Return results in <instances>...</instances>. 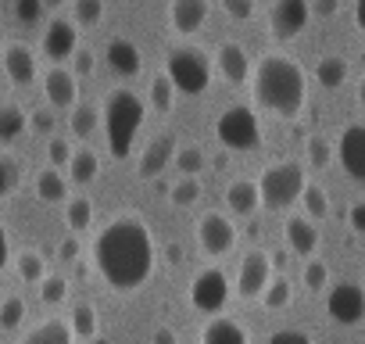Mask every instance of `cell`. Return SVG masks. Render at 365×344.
I'll use <instances>...</instances> for the list:
<instances>
[{"instance_id": "6da1fadb", "label": "cell", "mask_w": 365, "mask_h": 344, "mask_svg": "<svg viewBox=\"0 0 365 344\" xmlns=\"http://www.w3.org/2000/svg\"><path fill=\"white\" fill-rule=\"evenodd\" d=\"M90 255H93L101 280L111 290L133 294L150 280L154 262H158V244H154L147 219H140L136 212H118L97 230Z\"/></svg>"}, {"instance_id": "7a4b0ae2", "label": "cell", "mask_w": 365, "mask_h": 344, "mask_svg": "<svg viewBox=\"0 0 365 344\" xmlns=\"http://www.w3.org/2000/svg\"><path fill=\"white\" fill-rule=\"evenodd\" d=\"M251 90L258 108L279 118H297L308 104V76L290 54H262L251 76Z\"/></svg>"}, {"instance_id": "3957f363", "label": "cell", "mask_w": 365, "mask_h": 344, "mask_svg": "<svg viewBox=\"0 0 365 344\" xmlns=\"http://www.w3.org/2000/svg\"><path fill=\"white\" fill-rule=\"evenodd\" d=\"M101 118H104V136H108L111 158L125 161L133 154V140H136V133H140V126L147 118V104L140 101V93L118 86V90H111L104 97Z\"/></svg>"}, {"instance_id": "277c9868", "label": "cell", "mask_w": 365, "mask_h": 344, "mask_svg": "<svg viewBox=\"0 0 365 344\" xmlns=\"http://www.w3.org/2000/svg\"><path fill=\"white\" fill-rule=\"evenodd\" d=\"M304 187H308V176L301 161H272L258 176V201L269 212H283L294 201H301Z\"/></svg>"}, {"instance_id": "5b68a950", "label": "cell", "mask_w": 365, "mask_h": 344, "mask_svg": "<svg viewBox=\"0 0 365 344\" xmlns=\"http://www.w3.org/2000/svg\"><path fill=\"white\" fill-rule=\"evenodd\" d=\"M165 76L172 79L175 93L201 97V93L212 86V58H208L201 47L179 44V47L168 51V69H165Z\"/></svg>"}, {"instance_id": "8992f818", "label": "cell", "mask_w": 365, "mask_h": 344, "mask_svg": "<svg viewBox=\"0 0 365 344\" xmlns=\"http://www.w3.org/2000/svg\"><path fill=\"white\" fill-rule=\"evenodd\" d=\"M215 136L226 151H258L262 147V122H258L255 108L230 104L215 118Z\"/></svg>"}, {"instance_id": "52a82bcc", "label": "cell", "mask_w": 365, "mask_h": 344, "mask_svg": "<svg viewBox=\"0 0 365 344\" xmlns=\"http://www.w3.org/2000/svg\"><path fill=\"white\" fill-rule=\"evenodd\" d=\"M230 301V276L219 269V265H208L201 269L194 280H190V305L205 315H219Z\"/></svg>"}, {"instance_id": "ba28073f", "label": "cell", "mask_w": 365, "mask_h": 344, "mask_svg": "<svg viewBox=\"0 0 365 344\" xmlns=\"http://www.w3.org/2000/svg\"><path fill=\"white\" fill-rule=\"evenodd\" d=\"M326 312L333 323L340 326H358L365 323V290L351 280H340L336 287H329L326 294Z\"/></svg>"}, {"instance_id": "9c48e42d", "label": "cell", "mask_w": 365, "mask_h": 344, "mask_svg": "<svg viewBox=\"0 0 365 344\" xmlns=\"http://www.w3.org/2000/svg\"><path fill=\"white\" fill-rule=\"evenodd\" d=\"M197 241H201L205 255L222 258V255H230V251L237 248V226H233V219H226L222 212H205V216L197 219Z\"/></svg>"}, {"instance_id": "30bf717a", "label": "cell", "mask_w": 365, "mask_h": 344, "mask_svg": "<svg viewBox=\"0 0 365 344\" xmlns=\"http://www.w3.org/2000/svg\"><path fill=\"white\" fill-rule=\"evenodd\" d=\"M272 280V255L262 251V248H251L244 258H240V273H237V294L240 298H262V290L269 287Z\"/></svg>"}, {"instance_id": "8fae6325", "label": "cell", "mask_w": 365, "mask_h": 344, "mask_svg": "<svg viewBox=\"0 0 365 344\" xmlns=\"http://www.w3.org/2000/svg\"><path fill=\"white\" fill-rule=\"evenodd\" d=\"M312 19V8H308V0H276L272 11H269V29L276 40H294L304 33Z\"/></svg>"}, {"instance_id": "7c38bea8", "label": "cell", "mask_w": 365, "mask_h": 344, "mask_svg": "<svg viewBox=\"0 0 365 344\" xmlns=\"http://www.w3.org/2000/svg\"><path fill=\"white\" fill-rule=\"evenodd\" d=\"M336 158H340V168L351 180L365 183V122L344 126V133L336 140Z\"/></svg>"}, {"instance_id": "4fadbf2b", "label": "cell", "mask_w": 365, "mask_h": 344, "mask_svg": "<svg viewBox=\"0 0 365 344\" xmlns=\"http://www.w3.org/2000/svg\"><path fill=\"white\" fill-rule=\"evenodd\" d=\"M215 69H219V76H222L226 83H233V86H244V83L251 79V58H247V51H244L237 40H222V44L215 47Z\"/></svg>"}, {"instance_id": "5bb4252c", "label": "cell", "mask_w": 365, "mask_h": 344, "mask_svg": "<svg viewBox=\"0 0 365 344\" xmlns=\"http://www.w3.org/2000/svg\"><path fill=\"white\" fill-rule=\"evenodd\" d=\"M76 51H79V29H76V22L54 19V22L43 29V54L58 65V61L72 58Z\"/></svg>"}, {"instance_id": "9a60e30c", "label": "cell", "mask_w": 365, "mask_h": 344, "mask_svg": "<svg viewBox=\"0 0 365 344\" xmlns=\"http://www.w3.org/2000/svg\"><path fill=\"white\" fill-rule=\"evenodd\" d=\"M43 97H47L54 108H76V104H79V79L72 76V69L51 65V69L43 72Z\"/></svg>"}, {"instance_id": "2e32d148", "label": "cell", "mask_w": 365, "mask_h": 344, "mask_svg": "<svg viewBox=\"0 0 365 344\" xmlns=\"http://www.w3.org/2000/svg\"><path fill=\"white\" fill-rule=\"evenodd\" d=\"M168 22L179 36H194L208 22V0H172L168 4Z\"/></svg>"}, {"instance_id": "e0dca14e", "label": "cell", "mask_w": 365, "mask_h": 344, "mask_svg": "<svg viewBox=\"0 0 365 344\" xmlns=\"http://www.w3.org/2000/svg\"><path fill=\"white\" fill-rule=\"evenodd\" d=\"M104 58H108V69L115 76H122V79H133L143 69V54L129 36H111L108 47H104Z\"/></svg>"}, {"instance_id": "ac0fdd59", "label": "cell", "mask_w": 365, "mask_h": 344, "mask_svg": "<svg viewBox=\"0 0 365 344\" xmlns=\"http://www.w3.org/2000/svg\"><path fill=\"white\" fill-rule=\"evenodd\" d=\"M172 158H175V136H172V133H158V136L143 147V154H140V176H143V180L161 176Z\"/></svg>"}, {"instance_id": "d6986e66", "label": "cell", "mask_w": 365, "mask_h": 344, "mask_svg": "<svg viewBox=\"0 0 365 344\" xmlns=\"http://www.w3.org/2000/svg\"><path fill=\"white\" fill-rule=\"evenodd\" d=\"M4 72L15 86H29L36 79V54L29 44H8L4 47Z\"/></svg>"}, {"instance_id": "ffe728a7", "label": "cell", "mask_w": 365, "mask_h": 344, "mask_svg": "<svg viewBox=\"0 0 365 344\" xmlns=\"http://www.w3.org/2000/svg\"><path fill=\"white\" fill-rule=\"evenodd\" d=\"M201 344H251V333L233 315H212L201 330Z\"/></svg>"}, {"instance_id": "44dd1931", "label": "cell", "mask_w": 365, "mask_h": 344, "mask_svg": "<svg viewBox=\"0 0 365 344\" xmlns=\"http://www.w3.org/2000/svg\"><path fill=\"white\" fill-rule=\"evenodd\" d=\"M19 344H76V337H72L68 319H61V315H47V319H40L36 326H29L26 337H22Z\"/></svg>"}, {"instance_id": "7402d4cb", "label": "cell", "mask_w": 365, "mask_h": 344, "mask_svg": "<svg viewBox=\"0 0 365 344\" xmlns=\"http://www.w3.org/2000/svg\"><path fill=\"white\" fill-rule=\"evenodd\" d=\"M283 233H287V244H290L294 255H315V248H319V230H315L312 219L290 216L287 226H283Z\"/></svg>"}, {"instance_id": "603a6c76", "label": "cell", "mask_w": 365, "mask_h": 344, "mask_svg": "<svg viewBox=\"0 0 365 344\" xmlns=\"http://www.w3.org/2000/svg\"><path fill=\"white\" fill-rule=\"evenodd\" d=\"M258 183L255 180H233L226 187V208L233 216H255L258 212Z\"/></svg>"}, {"instance_id": "cb8c5ba5", "label": "cell", "mask_w": 365, "mask_h": 344, "mask_svg": "<svg viewBox=\"0 0 365 344\" xmlns=\"http://www.w3.org/2000/svg\"><path fill=\"white\" fill-rule=\"evenodd\" d=\"M68 180L72 183H79V187H90L93 180H97V172H101V158L90 151V147H79V151H72V158H68Z\"/></svg>"}, {"instance_id": "d4e9b609", "label": "cell", "mask_w": 365, "mask_h": 344, "mask_svg": "<svg viewBox=\"0 0 365 344\" xmlns=\"http://www.w3.org/2000/svg\"><path fill=\"white\" fill-rule=\"evenodd\" d=\"M36 198L54 205V201H68V180L58 168H40L36 172Z\"/></svg>"}, {"instance_id": "484cf974", "label": "cell", "mask_w": 365, "mask_h": 344, "mask_svg": "<svg viewBox=\"0 0 365 344\" xmlns=\"http://www.w3.org/2000/svg\"><path fill=\"white\" fill-rule=\"evenodd\" d=\"M347 61L344 58H336V54H326V58H319V65H315V79H319V86H326V90H336V86H344L347 83Z\"/></svg>"}, {"instance_id": "4316f807", "label": "cell", "mask_w": 365, "mask_h": 344, "mask_svg": "<svg viewBox=\"0 0 365 344\" xmlns=\"http://www.w3.org/2000/svg\"><path fill=\"white\" fill-rule=\"evenodd\" d=\"M26 122H29V115L19 104H0V143L19 140L26 133Z\"/></svg>"}, {"instance_id": "83f0119b", "label": "cell", "mask_w": 365, "mask_h": 344, "mask_svg": "<svg viewBox=\"0 0 365 344\" xmlns=\"http://www.w3.org/2000/svg\"><path fill=\"white\" fill-rule=\"evenodd\" d=\"M65 223H68L72 237L83 233V230H90V226H93V201H86V198H68V201H65Z\"/></svg>"}, {"instance_id": "f1b7e54d", "label": "cell", "mask_w": 365, "mask_h": 344, "mask_svg": "<svg viewBox=\"0 0 365 344\" xmlns=\"http://www.w3.org/2000/svg\"><path fill=\"white\" fill-rule=\"evenodd\" d=\"M68 326H72V337L93 340V337H97V308H93L90 301H79V305L72 308V315H68Z\"/></svg>"}, {"instance_id": "f546056e", "label": "cell", "mask_w": 365, "mask_h": 344, "mask_svg": "<svg viewBox=\"0 0 365 344\" xmlns=\"http://www.w3.org/2000/svg\"><path fill=\"white\" fill-rule=\"evenodd\" d=\"M290 301H294V283H290L287 276L269 280V287L262 290V305H265L269 312H279V308H287Z\"/></svg>"}, {"instance_id": "4dcf8cb0", "label": "cell", "mask_w": 365, "mask_h": 344, "mask_svg": "<svg viewBox=\"0 0 365 344\" xmlns=\"http://www.w3.org/2000/svg\"><path fill=\"white\" fill-rule=\"evenodd\" d=\"M201 194H205V187H201L197 176H182V180L168 191V201H172L175 208H190V205L201 201Z\"/></svg>"}, {"instance_id": "1f68e13d", "label": "cell", "mask_w": 365, "mask_h": 344, "mask_svg": "<svg viewBox=\"0 0 365 344\" xmlns=\"http://www.w3.org/2000/svg\"><path fill=\"white\" fill-rule=\"evenodd\" d=\"M150 104H154L161 115H168V111L175 108V86H172V79H168L165 72H158V76L150 79Z\"/></svg>"}, {"instance_id": "d6a6232c", "label": "cell", "mask_w": 365, "mask_h": 344, "mask_svg": "<svg viewBox=\"0 0 365 344\" xmlns=\"http://www.w3.org/2000/svg\"><path fill=\"white\" fill-rule=\"evenodd\" d=\"M15 269H19V276H22L26 283H40V280L47 276V258H43L40 251H22V255L15 258Z\"/></svg>"}, {"instance_id": "836d02e7", "label": "cell", "mask_w": 365, "mask_h": 344, "mask_svg": "<svg viewBox=\"0 0 365 344\" xmlns=\"http://www.w3.org/2000/svg\"><path fill=\"white\" fill-rule=\"evenodd\" d=\"M97 118H101V111H97L93 104H76L72 115H68V126H72V133H76L79 140H86V136L97 129Z\"/></svg>"}, {"instance_id": "e575fe53", "label": "cell", "mask_w": 365, "mask_h": 344, "mask_svg": "<svg viewBox=\"0 0 365 344\" xmlns=\"http://www.w3.org/2000/svg\"><path fill=\"white\" fill-rule=\"evenodd\" d=\"M26 298H19V294H11V298H4L0 301V326L4 330H19L22 323H26Z\"/></svg>"}, {"instance_id": "d590c367", "label": "cell", "mask_w": 365, "mask_h": 344, "mask_svg": "<svg viewBox=\"0 0 365 344\" xmlns=\"http://www.w3.org/2000/svg\"><path fill=\"white\" fill-rule=\"evenodd\" d=\"M301 205H304L308 219H326V216H329V198H326V191H322L319 183H308V187H304Z\"/></svg>"}, {"instance_id": "8d00e7d4", "label": "cell", "mask_w": 365, "mask_h": 344, "mask_svg": "<svg viewBox=\"0 0 365 344\" xmlns=\"http://www.w3.org/2000/svg\"><path fill=\"white\" fill-rule=\"evenodd\" d=\"M172 161H175V168L182 172V176H197V172L205 168V151L201 147H179Z\"/></svg>"}, {"instance_id": "74e56055", "label": "cell", "mask_w": 365, "mask_h": 344, "mask_svg": "<svg viewBox=\"0 0 365 344\" xmlns=\"http://www.w3.org/2000/svg\"><path fill=\"white\" fill-rule=\"evenodd\" d=\"M304 154H308V165H312V168H326V165L333 161V143H329L326 136H308Z\"/></svg>"}, {"instance_id": "f35d334b", "label": "cell", "mask_w": 365, "mask_h": 344, "mask_svg": "<svg viewBox=\"0 0 365 344\" xmlns=\"http://www.w3.org/2000/svg\"><path fill=\"white\" fill-rule=\"evenodd\" d=\"M19 180H22V172H19V161H15L11 154H4V151H0V198L15 194Z\"/></svg>"}, {"instance_id": "ab89813d", "label": "cell", "mask_w": 365, "mask_h": 344, "mask_svg": "<svg viewBox=\"0 0 365 344\" xmlns=\"http://www.w3.org/2000/svg\"><path fill=\"white\" fill-rule=\"evenodd\" d=\"M40 298H43V305H61L68 298V280L65 276H43L40 280Z\"/></svg>"}, {"instance_id": "60d3db41", "label": "cell", "mask_w": 365, "mask_h": 344, "mask_svg": "<svg viewBox=\"0 0 365 344\" xmlns=\"http://www.w3.org/2000/svg\"><path fill=\"white\" fill-rule=\"evenodd\" d=\"M326 283H329V265L319 262V258H312V262L304 265V287H308L312 294H319Z\"/></svg>"}, {"instance_id": "b9f144b4", "label": "cell", "mask_w": 365, "mask_h": 344, "mask_svg": "<svg viewBox=\"0 0 365 344\" xmlns=\"http://www.w3.org/2000/svg\"><path fill=\"white\" fill-rule=\"evenodd\" d=\"M76 22H83V26H97L101 19H104V0H76Z\"/></svg>"}, {"instance_id": "7bdbcfd3", "label": "cell", "mask_w": 365, "mask_h": 344, "mask_svg": "<svg viewBox=\"0 0 365 344\" xmlns=\"http://www.w3.org/2000/svg\"><path fill=\"white\" fill-rule=\"evenodd\" d=\"M47 158H51V168H65L68 165V158H72V143L65 140V136H51L47 140Z\"/></svg>"}, {"instance_id": "ee69618b", "label": "cell", "mask_w": 365, "mask_h": 344, "mask_svg": "<svg viewBox=\"0 0 365 344\" xmlns=\"http://www.w3.org/2000/svg\"><path fill=\"white\" fill-rule=\"evenodd\" d=\"M265 344H312V337H308L304 330H297V326H283V330L269 333Z\"/></svg>"}, {"instance_id": "f6af8a7d", "label": "cell", "mask_w": 365, "mask_h": 344, "mask_svg": "<svg viewBox=\"0 0 365 344\" xmlns=\"http://www.w3.org/2000/svg\"><path fill=\"white\" fill-rule=\"evenodd\" d=\"M222 11L237 22H247L255 19V0H222Z\"/></svg>"}, {"instance_id": "bcb514c9", "label": "cell", "mask_w": 365, "mask_h": 344, "mask_svg": "<svg viewBox=\"0 0 365 344\" xmlns=\"http://www.w3.org/2000/svg\"><path fill=\"white\" fill-rule=\"evenodd\" d=\"M15 15L22 22H36L43 15V0H15Z\"/></svg>"}, {"instance_id": "7dc6e473", "label": "cell", "mask_w": 365, "mask_h": 344, "mask_svg": "<svg viewBox=\"0 0 365 344\" xmlns=\"http://www.w3.org/2000/svg\"><path fill=\"white\" fill-rule=\"evenodd\" d=\"M90 72H93V51L83 47V51L72 54V76L79 79V76H90Z\"/></svg>"}, {"instance_id": "c3c4849f", "label": "cell", "mask_w": 365, "mask_h": 344, "mask_svg": "<svg viewBox=\"0 0 365 344\" xmlns=\"http://www.w3.org/2000/svg\"><path fill=\"white\" fill-rule=\"evenodd\" d=\"M347 226H351L354 233H365V201H354V205L347 208Z\"/></svg>"}, {"instance_id": "681fc988", "label": "cell", "mask_w": 365, "mask_h": 344, "mask_svg": "<svg viewBox=\"0 0 365 344\" xmlns=\"http://www.w3.org/2000/svg\"><path fill=\"white\" fill-rule=\"evenodd\" d=\"M8 262H11V233H8L4 223H0V273H4Z\"/></svg>"}, {"instance_id": "f907efd6", "label": "cell", "mask_w": 365, "mask_h": 344, "mask_svg": "<svg viewBox=\"0 0 365 344\" xmlns=\"http://www.w3.org/2000/svg\"><path fill=\"white\" fill-rule=\"evenodd\" d=\"M29 122H33L36 133H51V129H54V115H51V111H33Z\"/></svg>"}, {"instance_id": "816d5d0a", "label": "cell", "mask_w": 365, "mask_h": 344, "mask_svg": "<svg viewBox=\"0 0 365 344\" xmlns=\"http://www.w3.org/2000/svg\"><path fill=\"white\" fill-rule=\"evenodd\" d=\"M58 258L76 262V258H79V237H65V241H61V248H58Z\"/></svg>"}, {"instance_id": "f5cc1de1", "label": "cell", "mask_w": 365, "mask_h": 344, "mask_svg": "<svg viewBox=\"0 0 365 344\" xmlns=\"http://www.w3.org/2000/svg\"><path fill=\"white\" fill-rule=\"evenodd\" d=\"M308 8H312L315 15L329 19V15H336V8H340V0H308Z\"/></svg>"}, {"instance_id": "db71d44e", "label": "cell", "mask_w": 365, "mask_h": 344, "mask_svg": "<svg viewBox=\"0 0 365 344\" xmlns=\"http://www.w3.org/2000/svg\"><path fill=\"white\" fill-rule=\"evenodd\" d=\"M150 344H179V337H175L172 326H158V330L150 333Z\"/></svg>"}, {"instance_id": "11a10c76", "label": "cell", "mask_w": 365, "mask_h": 344, "mask_svg": "<svg viewBox=\"0 0 365 344\" xmlns=\"http://www.w3.org/2000/svg\"><path fill=\"white\" fill-rule=\"evenodd\" d=\"M354 22H358V29L365 33V0H354Z\"/></svg>"}, {"instance_id": "9f6ffc18", "label": "cell", "mask_w": 365, "mask_h": 344, "mask_svg": "<svg viewBox=\"0 0 365 344\" xmlns=\"http://www.w3.org/2000/svg\"><path fill=\"white\" fill-rule=\"evenodd\" d=\"M165 255H168V262H172V265H179V262H182V248H179V244H168V248H165Z\"/></svg>"}, {"instance_id": "6f0895ef", "label": "cell", "mask_w": 365, "mask_h": 344, "mask_svg": "<svg viewBox=\"0 0 365 344\" xmlns=\"http://www.w3.org/2000/svg\"><path fill=\"white\" fill-rule=\"evenodd\" d=\"M212 165H215V168H219V172H222V168H226V165H230V154H226V151H219V154H215V158H212Z\"/></svg>"}, {"instance_id": "680465c9", "label": "cell", "mask_w": 365, "mask_h": 344, "mask_svg": "<svg viewBox=\"0 0 365 344\" xmlns=\"http://www.w3.org/2000/svg\"><path fill=\"white\" fill-rule=\"evenodd\" d=\"M358 101H361V108H365V76L358 79Z\"/></svg>"}, {"instance_id": "91938a15", "label": "cell", "mask_w": 365, "mask_h": 344, "mask_svg": "<svg viewBox=\"0 0 365 344\" xmlns=\"http://www.w3.org/2000/svg\"><path fill=\"white\" fill-rule=\"evenodd\" d=\"M90 344H115V340H111V337H93Z\"/></svg>"}, {"instance_id": "94428289", "label": "cell", "mask_w": 365, "mask_h": 344, "mask_svg": "<svg viewBox=\"0 0 365 344\" xmlns=\"http://www.w3.org/2000/svg\"><path fill=\"white\" fill-rule=\"evenodd\" d=\"M61 4V0H43V8H58Z\"/></svg>"}, {"instance_id": "6125c7cd", "label": "cell", "mask_w": 365, "mask_h": 344, "mask_svg": "<svg viewBox=\"0 0 365 344\" xmlns=\"http://www.w3.org/2000/svg\"><path fill=\"white\" fill-rule=\"evenodd\" d=\"M0 47H4V33H0Z\"/></svg>"}]
</instances>
